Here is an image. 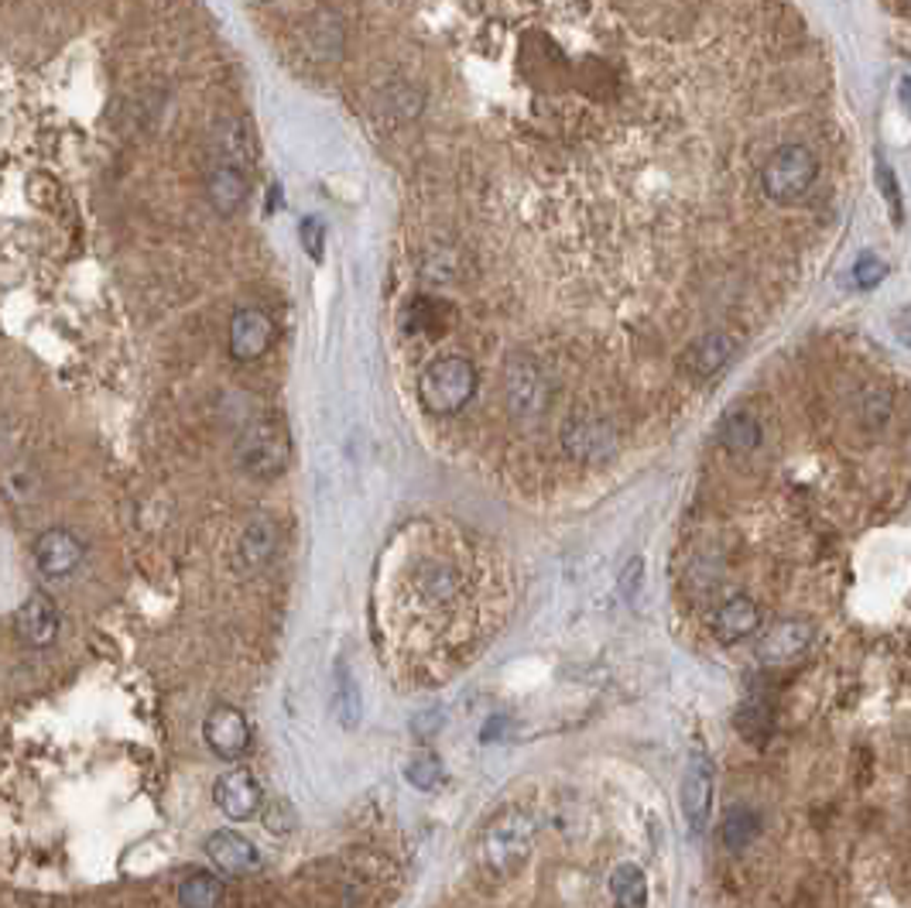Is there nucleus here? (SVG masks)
Segmentation results:
<instances>
[{
    "label": "nucleus",
    "instance_id": "cd10ccee",
    "mask_svg": "<svg viewBox=\"0 0 911 908\" xmlns=\"http://www.w3.org/2000/svg\"><path fill=\"white\" fill-rule=\"evenodd\" d=\"M884 278H888V264H884L878 254L867 251V254L857 258V264H854V282H857V289H867V292H870V289H878V285L884 282Z\"/></svg>",
    "mask_w": 911,
    "mask_h": 908
},
{
    "label": "nucleus",
    "instance_id": "bb28decb",
    "mask_svg": "<svg viewBox=\"0 0 911 908\" xmlns=\"http://www.w3.org/2000/svg\"><path fill=\"white\" fill-rule=\"evenodd\" d=\"M299 240H302L305 254H308L315 264H320L323 254H326V223H323L320 217H305V220L299 223Z\"/></svg>",
    "mask_w": 911,
    "mask_h": 908
},
{
    "label": "nucleus",
    "instance_id": "f3484780",
    "mask_svg": "<svg viewBox=\"0 0 911 908\" xmlns=\"http://www.w3.org/2000/svg\"><path fill=\"white\" fill-rule=\"evenodd\" d=\"M716 638L726 645H737L744 638H751L761 627V607L751 597H733L720 607L716 614Z\"/></svg>",
    "mask_w": 911,
    "mask_h": 908
},
{
    "label": "nucleus",
    "instance_id": "5701e85b",
    "mask_svg": "<svg viewBox=\"0 0 911 908\" xmlns=\"http://www.w3.org/2000/svg\"><path fill=\"white\" fill-rule=\"evenodd\" d=\"M757 833H761V816L754 810H747V806L726 810V816H723V844L730 850H744Z\"/></svg>",
    "mask_w": 911,
    "mask_h": 908
},
{
    "label": "nucleus",
    "instance_id": "7ed1b4c3",
    "mask_svg": "<svg viewBox=\"0 0 911 908\" xmlns=\"http://www.w3.org/2000/svg\"><path fill=\"white\" fill-rule=\"evenodd\" d=\"M237 463L254 480L282 477L292 463V436L282 418H254V422L237 439Z\"/></svg>",
    "mask_w": 911,
    "mask_h": 908
},
{
    "label": "nucleus",
    "instance_id": "0eeeda50",
    "mask_svg": "<svg viewBox=\"0 0 911 908\" xmlns=\"http://www.w3.org/2000/svg\"><path fill=\"white\" fill-rule=\"evenodd\" d=\"M31 559H34V570H39L45 580H69L83 566L86 545L69 529H49L34 539Z\"/></svg>",
    "mask_w": 911,
    "mask_h": 908
},
{
    "label": "nucleus",
    "instance_id": "c85d7f7f",
    "mask_svg": "<svg viewBox=\"0 0 911 908\" xmlns=\"http://www.w3.org/2000/svg\"><path fill=\"white\" fill-rule=\"evenodd\" d=\"M878 186L891 206V220L894 223H904V202H901V186H898V176H894V168L888 161H878Z\"/></svg>",
    "mask_w": 911,
    "mask_h": 908
},
{
    "label": "nucleus",
    "instance_id": "9b49d317",
    "mask_svg": "<svg viewBox=\"0 0 911 908\" xmlns=\"http://www.w3.org/2000/svg\"><path fill=\"white\" fill-rule=\"evenodd\" d=\"M816 632L809 620H778L771 624L757 641V658L764 666H788V661L802 658L809 651Z\"/></svg>",
    "mask_w": 911,
    "mask_h": 908
},
{
    "label": "nucleus",
    "instance_id": "4be33fe9",
    "mask_svg": "<svg viewBox=\"0 0 911 908\" xmlns=\"http://www.w3.org/2000/svg\"><path fill=\"white\" fill-rule=\"evenodd\" d=\"M223 895H227L223 881L217 875H206V870H196V875H189L179 885V901L189 908H213L223 901Z\"/></svg>",
    "mask_w": 911,
    "mask_h": 908
},
{
    "label": "nucleus",
    "instance_id": "c756f323",
    "mask_svg": "<svg viewBox=\"0 0 911 908\" xmlns=\"http://www.w3.org/2000/svg\"><path fill=\"white\" fill-rule=\"evenodd\" d=\"M888 415H891V395H888V388H870L863 395V422L867 426H881V422H888Z\"/></svg>",
    "mask_w": 911,
    "mask_h": 908
},
{
    "label": "nucleus",
    "instance_id": "423d86ee",
    "mask_svg": "<svg viewBox=\"0 0 911 908\" xmlns=\"http://www.w3.org/2000/svg\"><path fill=\"white\" fill-rule=\"evenodd\" d=\"M202 741L217 758L237 761L251 748V723H248V717H243V710H237L230 703H220V707L209 710L206 720H202Z\"/></svg>",
    "mask_w": 911,
    "mask_h": 908
},
{
    "label": "nucleus",
    "instance_id": "ddd939ff",
    "mask_svg": "<svg viewBox=\"0 0 911 908\" xmlns=\"http://www.w3.org/2000/svg\"><path fill=\"white\" fill-rule=\"evenodd\" d=\"M251 182H248V168L233 165V161H217L206 176V196L209 206L217 209L220 217H233L240 213V206L248 202Z\"/></svg>",
    "mask_w": 911,
    "mask_h": 908
},
{
    "label": "nucleus",
    "instance_id": "f03ea898",
    "mask_svg": "<svg viewBox=\"0 0 911 908\" xmlns=\"http://www.w3.org/2000/svg\"><path fill=\"white\" fill-rule=\"evenodd\" d=\"M535 847V820L524 810H504L490 820V826L480 836V864L494 878H507L528 860Z\"/></svg>",
    "mask_w": 911,
    "mask_h": 908
},
{
    "label": "nucleus",
    "instance_id": "f257e3e1",
    "mask_svg": "<svg viewBox=\"0 0 911 908\" xmlns=\"http://www.w3.org/2000/svg\"><path fill=\"white\" fill-rule=\"evenodd\" d=\"M477 384H480V374H477L473 361L456 357V354L439 357L418 374V401H422V408L429 415H439V418L460 415L473 401Z\"/></svg>",
    "mask_w": 911,
    "mask_h": 908
},
{
    "label": "nucleus",
    "instance_id": "b1692460",
    "mask_svg": "<svg viewBox=\"0 0 911 908\" xmlns=\"http://www.w3.org/2000/svg\"><path fill=\"white\" fill-rule=\"evenodd\" d=\"M418 586H422V593L432 604H449L456 593H460V576H456L452 570H446V566H429Z\"/></svg>",
    "mask_w": 911,
    "mask_h": 908
},
{
    "label": "nucleus",
    "instance_id": "aec40b11",
    "mask_svg": "<svg viewBox=\"0 0 911 908\" xmlns=\"http://www.w3.org/2000/svg\"><path fill=\"white\" fill-rule=\"evenodd\" d=\"M610 895L620 908H645L648 905V878L638 864H617L610 870Z\"/></svg>",
    "mask_w": 911,
    "mask_h": 908
},
{
    "label": "nucleus",
    "instance_id": "412c9836",
    "mask_svg": "<svg viewBox=\"0 0 911 908\" xmlns=\"http://www.w3.org/2000/svg\"><path fill=\"white\" fill-rule=\"evenodd\" d=\"M720 442L733 452H751L761 446V426L747 411H726L720 422Z\"/></svg>",
    "mask_w": 911,
    "mask_h": 908
},
{
    "label": "nucleus",
    "instance_id": "9d476101",
    "mask_svg": "<svg viewBox=\"0 0 911 908\" xmlns=\"http://www.w3.org/2000/svg\"><path fill=\"white\" fill-rule=\"evenodd\" d=\"M213 802L217 810L233 820V823H248L261 813V785L258 779L248 772V768H233V772L220 775L213 785Z\"/></svg>",
    "mask_w": 911,
    "mask_h": 908
},
{
    "label": "nucleus",
    "instance_id": "6e6552de",
    "mask_svg": "<svg viewBox=\"0 0 911 908\" xmlns=\"http://www.w3.org/2000/svg\"><path fill=\"white\" fill-rule=\"evenodd\" d=\"M274 346V323L264 309H237L230 320V357L240 364L261 361Z\"/></svg>",
    "mask_w": 911,
    "mask_h": 908
},
{
    "label": "nucleus",
    "instance_id": "f8f14e48",
    "mask_svg": "<svg viewBox=\"0 0 911 908\" xmlns=\"http://www.w3.org/2000/svg\"><path fill=\"white\" fill-rule=\"evenodd\" d=\"M202 854H206V860H213L217 870H223L230 878L251 875V870H258V864H261L258 847L248 841V836H240L233 829H217L213 836H206Z\"/></svg>",
    "mask_w": 911,
    "mask_h": 908
},
{
    "label": "nucleus",
    "instance_id": "7c9ffc66",
    "mask_svg": "<svg viewBox=\"0 0 911 908\" xmlns=\"http://www.w3.org/2000/svg\"><path fill=\"white\" fill-rule=\"evenodd\" d=\"M264 826H268L274 836H289L292 826H295V816H292V810H289V802H274V806H268Z\"/></svg>",
    "mask_w": 911,
    "mask_h": 908
},
{
    "label": "nucleus",
    "instance_id": "a211bd4d",
    "mask_svg": "<svg viewBox=\"0 0 911 908\" xmlns=\"http://www.w3.org/2000/svg\"><path fill=\"white\" fill-rule=\"evenodd\" d=\"M733 351H737V346H733L730 336L710 333V336H703V340L692 343V351L685 354L682 364H685V370L695 374V377H713L716 370H723V367L730 364Z\"/></svg>",
    "mask_w": 911,
    "mask_h": 908
},
{
    "label": "nucleus",
    "instance_id": "2f4dec72",
    "mask_svg": "<svg viewBox=\"0 0 911 908\" xmlns=\"http://www.w3.org/2000/svg\"><path fill=\"white\" fill-rule=\"evenodd\" d=\"M641 580H645V559L641 555H635L627 563V570L620 573V593L627 601H635V593L641 589Z\"/></svg>",
    "mask_w": 911,
    "mask_h": 908
},
{
    "label": "nucleus",
    "instance_id": "39448f33",
    "mask_svg": "<svg viewBox=\"0 0 911 908\" xmlns=\"http://www.w3.org/2000/svg\"><path fill=\"white\" fill-rule=\"evenodd\" d=\"M682 816L692 836H703L713 823V761L703 748H695L682 782Z\"/></svg>",
    "mask_w": 911,
    "mask_h": 908
},
{
    "label": "nucleus",
    "instance_id": "a878e982",
    "mask_svg": "<svg viewBox=\"0 0 911 908\" xmlns=\"http://www.w3.org/2000/svg\"><path fill=\"white\" fill-rule=\"evenodd\" d=\"M405 779H408L415 789L432 792V789H439V782H442V764H439L432 754H418L415 761L405 764Z\"/></svg>",
    "mask_w": 911,
    "mask_h": 908
},
{
    "label": "nucleus",
    "instance_id": "4468645a",
    "mask_svg": "<svg viewBox=\"0 0 911 908\" xmlns=\"http://www.w3.org/2000/svg\"><path fill=\"white\" fill-rule=\"evenodd\" d=\"M563 442L576 460H607L617 446V432L607 418H573L563 432Z\"/></svg>",
    "mask_w": 911,
    "mask_h": 908
},
{
    "label": "nucleus",
    "instance_id": "473e14b6",
    "mask_svg": "<svg viewBox=\"0 0 911 908\" xmlns=\"http://www.w3.org/2000/svg\"><path fill=\"white\" fill-rule=\"evenodd\" d=\"M894 333H898V340H901V343L908 346V351H911V305H908V309L901 312V316L894 320Z\"/></svg>",
    "mask_w": 911,
    "mask_h": 908
},
{
    "label": "nucleus",
    "instance_id": "72a5a7b5",
    "mask_svg": "<svg viewBox=\"0 0 911 908\" xmlns=\"http://www.w3.org/2000/svg\"><path fill=\"white\" fill-rule=\"evenodd\" d=\"M901 103H904V107H908V114H911V73H908V76L901 80Z\"/></svg>",
    "mask_w": 911,
    "mask_h": 908
},
{
    "label": "nucleus",
    "instance_id": "6ab92c4d",
    "mask_svg": "<svg viewBox=\"0 0 911 908\" xmlns=\"http://www.w3.org/2000/svg\"><path fill=\"white\" fill-rule=\"evenodd\" d=\"M213 148H217V161H233L248 168L254 158V142H251V127L230 117L213 131Z\"/></svg>",
    "mask_w": 911,
    "mask_h": 908
},
{
    "label": "nucleus",
    "instance_id": "dca6fc26",
    "mask_svg": "<svg viewBox=\"0 0 911 908\" xmlns=\"http://www.w3.org/2000/svg\"><path fill=\"white\" fill-rule=\"evenodd\" d=\"M507 401L514 415H535L545 408V384L542 374L524 364V361H511L507 367Z\"/></svg>",
    "mask_w": 911,
    "mask_h": 908
},
{
    "label": "nucleus",
    "instance_id": "393cba45",
    "mask_svg": "<svg viewBox=\"0 0 911 908\" xmlns=\"http://www.w3.org/2000/svg\"><path fill=\"white\" fill-rule=\"evenodd\" d=\"M333 713L339 717V723L349 730L360 720V700H357V682L346 672H336V700H333Z\"/></svg>",
    "mask_w": 911,
    "mask_h": 908
},
{
    "label": "nucleus",
    "instance_id": "2eb2a0df",
    "mask_svg": "<svg viewBox=\"0 0 911 908\" xmlns=\"http://www.w3.org/2000/svg\"><path fill=\"white\" fill-rule=\"evenodd\" d=\"M274 549H278V532H274V521L268 518H254L248 521V529H243L240 542H237V570L240 573H261L271 559H274Z\"/></svg>",
    "mask_w": 911,
    "mask_h": 908
},
{
    "label": "nucleus",
    "instance_id": "20e7f679",
    "mask_svg": "<svg viewBox=\"0 0 911 908\" xmlns=\"http://www.w3.org/2000/svg\"><path fill=\"white\" fill-rule=\"evenodd\" d=\"M819 176V161L805 145H785L771 155V161L761 171L764 196L775 202H795L813 189Z\"/></svg>",
    "mask_w": 911,
    "mask_h": 908
},
{
    "label": "nucleus",
    "instance_id": "1a4fd4ad",
    "mask_svg": "<svg viewBox=\"0 0 911 908\" xmlns=\"http://www.w3.org/2000/svg\"><path fill=\"white\" fill-rule=\"evenodd\" d=\"M14 632L28 648H52L62 632V614L52 597L45 593H31V597L14 614Z\"/></svg>",
    "mask_w": 911,
    "mask_h": 908
}]
</instances>
